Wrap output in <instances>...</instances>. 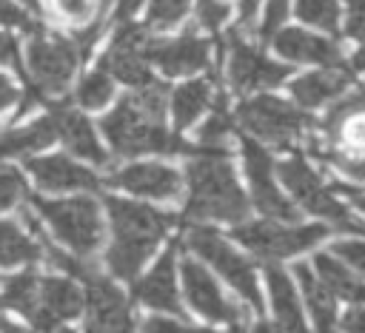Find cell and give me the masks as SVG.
<instances>
[{"mask_svg": "<svg viewBox=\"0 0 365 333\" xmlns=\"http://www.w3.org/2000/svg\"><path fill=\"white\" fill-rule=\"evenodd\" d=\"M0 305H3V299H0Z\"/></svg>", "mask_w": 365, "mask_h": 333, "instance_id": "53", "label": "cell"}, {"mask_svg": "<svg viewBox=\"0 0 365 333\" xmlns=\"http://www.w3.org/2000/svg\"><path fill=\"white\" fill-rule=\"evenodd\" d=\"M80 307H83V293L71 279L43 276L37 279V293L26 319L43 333H57L63 322L80 313Z\"/></svg>", "mask_w": 365, "mask_h": 333, "instance_id": "15", "label": "cell"}, {"mask_svg": "<svg viewBox=\"0 0 365 333\" xmlns=\"http://www.w3.org/2000/svg\"><path fill=\"white\" fill-rule=\"evenodd\" d=\"M211 94H214V83L211 77H197L188 80L182 85H177L171 91V114H174V125L182 131L188 128L208 105H211Z\"/></svg>", "mask_w": 365, "mask_h": 333, "instance_id": "27", "label": "cell"}, {"mask_svg": "<svg viewBox=\"0 0 365 333\" xmlns=\"http://www.w3.org/2000/svg\"><path fill=\"white\" fill-rule=\"evenodd\" d=\"M111 0H46V14L57 23H68L83 28L100 17H106Z\"/></svg>", "mask_w": 365, "mask_h": 333, "instance_id": "30", "label": "cell"}, {"mask_svg": "<svg viewBox=\"0 0 365 333\" xmlns=\"http://www.w3.org/2000/svg\"><path fill=\"white\" fill-rule=\"evenodd\" d=\"M274 48L291 63H308V65H339L342 63L339 46L334 40L311 34L305 28H279L274 34Z\"/></svg>", "mask_w": 365, "mask_h": 333, "instance_id": "21", "label": "cell"}, {"mask_svg": "<svg viewBox=\"0 0 365 333\" xmlns=\"http://www.w3.org/2000/svg\"><path fill=\"white\" fill-rule=\"evenodd\" d=\"M228 20L225 0H197V26L205 31H217Z\"/></svg>", "mask_w": 365, "mask_h": 333, "instance_id": "37", "label": "cell"}, {"mask_svg": "<svg viewBox=\"0 0 365 333\" xmlns=\"http://www.w3.org/2000/svg\"><path fill=\"white\" fill-rule=\"evenodd\" d=\"M20 97V91H17V85L6 77V74H0V111H6L14 100Z\"/></svg>", "mask_w": 365, "mask_h": 333, "instance_id": "46", "label": "cell"}, {"mask_svg": "<svg viewBox=\"0 0 365 333\" xmlns=\"http://www.w3.org/2000/svg\"><path fill=\"white\" fill-rule=\"evenodd\" d=\"M188 248L194 253H200L205 262H211L217 268V273L254 307V310H262V296H259V285H257V273H254V265L240 253L234 250L214 228L208 225H194L185 236Z\"/></svg>", "mask_w": 365, "mask_h": 333, "instance_id": "9", "label": "cell"}, {"mask_svg": "<svg viewBox=\"0 0 365 333\" xmlns=\"http://www.w3.org/2000/svg\"><path fill=\"white\" fill-rule=\"evenodd\" d=\"M294 273H297V279L302 285V293H305V302H308V310H311V319H314L317 333H339L334 296L322 287V282L317 279V273H311L308 265H297Z\"/></svg>", "mask_w": 365, "mask_h": 333, "instance_id": "28", "label": "cell"}, {"mask_svg": "<svg viewBox=\"0 0 365 333\" xmlns=\"http://www.w3.org/2000/svg\"><path fill=\"white\" fill-rule=\"evenodd\" d=\"M88 310H86V333H134L131 310L125 293L106 279L97 268L83 276Z\"/></svg>", "mask_w": 365, "mask_h": 333, "instance_id": "14", "label": "cell"}, {"mask_svg": "<svg viewBox=\"0 0 365 333\" xmlns=\"http://www.w3.org/2000/svg\"><path fill=\"white\" fill-rule=\"evenodd\" d=\"M342 191L351 196V202H354V205H359V208L365 211V194H359V191H351V188H342Z\"/></svg>", "mask_w": 365, "mask_h": 333, "instance_id": "51", "label": "cell"}, {"mask_svg": "<svg viewBox=\"0 0 365 333\" xmlns=\"http://www.w3.org/2000/svg\"><path fill=\"white\" fill-rule=\"evenodd\" d=\"M234 117L257 142H268L274 148L291 145L294 139L305 137V131L311 128L308 114H302L297 105L271 94H257L240 102Z\"/></svg>", "mask_w": 365, "mask_h": 333, "instance_id": "7", "label": "cell"}, {"mask_svg": "<svg viewBox=\"0 0 365 333\" xmlns=\"http://www.w3.org/2000/svg\"><path fill=\"white\" fill-rule=\"evenodd\" d=\"M328 228L322 225H279L271 222H237L234 239L245 245L257 259L265 265H277L279 259H288L299 250L314 248L319 239H325Z\"/></svg>", "mask_w": 365, "mask_h": 333, "instance_id": "8", "label": "cell"}, {"mask_svg": "<svg viewBox=\"0 0 365 333\" xmlns=\"http://www.w3.org/2000/svg\"><path fill=\"white\" fill-rule=\"evenodd\" d=\"M74 97H77V102H80L83 108L97 111V108H103V105L111 102V97H114V77L97 65L91 74H86V77L80 80Z\"/></svg>", "mask_w": 365, "mask_h": 333, "instance_id": "31", "label": "cell"}, {"mask_svg": "<svg viewBox=\"0 0 365 333\" xmlns=\"http://www.w3.org/2000/svg\"><path fill=\"white\" fill-rule=\"evenodd\" d=\"M80 48L74 40L48 34L34 28L26 43V77L29 88L40 94V100H57L66 94L74 68L80 63Z\"/></svg>", "mask_w": 365, "mask_h": 333, "instance_id": "4", "label": "cell"}, {"mask_svg": "<svg viewBox=\"0 0 365 333\" xmlns=\"http://www.w3.org/2000/svg\"><path fill=\"white\" fill-rule=\"evenodd\" d=\"M188 3L191 0H151L145 26L148 28H171V26H177L185 17Z\"/></svg>", "mask_w": 365, "mask_h": 333, "instance_id": "35", "label": "cell"}, {"mask_svg": "<svg viewBox=\"0 0 365 333\" xmlns=\"http://www.w3.org/2000/svg\"><path fill=\"white\" fill-rule=\"evenodd\" d=\"M345 333H365V305H354L342 319Z\"/></svg>", "mask_w": 365, "mask_h": 333, "instance_id": "45", "label": "cell"}, {"mask_svg": "<svg viewBox=\"0 0 365 333\" xmlns=\"http://www.w3.org/2000/svg\"><path fill=\"white\" fill-rule=\"evenodd\" d=\"M288 17V0H265V14H262V26L259 34L262 37H274L279 31V26Z\"/></svg>", "mask_w": 365, "mask_h": 333, "instance_id": "40", "label": "cell"}, {"mask_svg": "<svg viewBox=\"0 0 365 333\" xmlns=\"http://www.w3.org/2000/svg\"><path fill=\"white\" fill-rule=\"evenodd\" d=\"M0 65H20L17 57V40L6 31H0Z\"/></svg>", "mask_w": 365, "mask_h": 333, "instance_id": "44", "label": "cell"}, {"mask_svg": "<svg viewBox=\"0 0 365 333\" xmlns=\"http://www.w3.org/2000/svg\"><path fill=\"white\" fill-rule=\"evenodd\" d=\"M140 333H217V330H205V327H194L185 322H174L165 316H148L140 327Z\"/></svg>", "mask_w": 365, "mask_h": 333, "instance_id": "38", "label": "cell"}, {"mask_svg": "<svg viewBox=\"0 0 365 333\" xmlns=\"http://www.w3.org/2000/svg\"><path fill=\"white\" fill-rule=\"evenodd\" d=\"M54 122H57V137H63V142L68 145V151H74L83 159H91L94 165H108V154L100 145L91 122L86 120V114L74 111V108H54Z\"/></svg>", "mask_w": 365, "mask_h": 333, "instance_id": "23", "label": "cell"}, {"mask_svg": "<svg viewBox=\"0 0 365 333\" xmlns=\"http://www.w3.org/2000/svg\"><path fill=\"white\" fill-rule=\"evenodd\" d=\"M26 168L31 171L34 182L46 191H100V185H103V179L94 171L83 168L80 162H74L63 154L26 159Z\"/></svg>", "mask_w": 365, "mask_h": 333, "instance_id": "19", "label": "cell"}, {"mask_svg": "<svg viewBox=\"0 0 365 333\" xmlns=\"http://www.w3.org/2000/svg\"><path fill=\"white\" fill-rule=\"evenodd\" d=\"M143 54L151 65L163 68L168 77H182V74L208 68L211 43L194 31H185L180 37H148Z\"/></svg>", "mask_w": 365, "mask_h": 333, "instance_id": "16", "label": "cell"}, {"mask_svg": "<svg viewBox=\"0 0 365 333\" xmlns=\"http://www.w3.org/2000/svg\"><path fill=\"white\" fill-rule=\"evenodd\" d=\"M0 26H14V28H26L34 31V20L26 9H20L14 0H0Z\"/></svg>", "mask_w": 365, "mask_h": 333, "instance_id": "41", "label": "cell"}, {"mask_svg": "<svg viewBox=\"0 0 365 333\" xmlns=\"http://www.w3.org/2000/svg\"><path fill=\"white\" fill-rule=\"evenodd\" d=\"M26 179L17 168H0V211L14 208L20 199H26Z\"/></svg>", "mask_w": 365, "mask_h": 333, "instance_id": "36", "label": "cell"}, {"mask_svg": "<svg viewBox=\"0 0 365 333\" xmlns=\"http://www.w3.org/2000/svg\"><path fill=\"white\" fill-rule=\"evenodd\" d=\"M254 333H279V327L271 324V322H257L254 324Z\"/></svg>", "mask_w": 365, "mask_h": 333, "instance_id": "50", "label": "cell"}, {"mask_svg": "<svg viewBox=\"0 0 365 333\" xmlns=\"http://www.w3.org/2000/svg\"><path fill=\"white\" fill-rule=\"evenodd\" d=\"M140 3H143V0H120L117 9H114V17H117V20H128V14H134Z\"/></svg>", "mask_w": 365, "mask_h": 333, "instance_id": "48", "label": "cell"}, {"mask_svg": "<svg viewBox=\"0 0 365 333\" xmlns=\"http://www.w3.org/2000/svg\"><path fill=\"white\" fill-rule=\"evenodd\" d=\"M322 142L325 148H317V154L334 165L365 157V91H354L328 111L322 122Z\"/></svg>", "mask_w": 365, "mask_h": 333, "instance_id": "10", "label": "cell"}, {"mask_svg": "<svg viewBox=\"0 0 365 333\" xmlns=\"http://www.w3.org/2000/svg\"><path fill=\"white\" fill-rule=\"evenodd\" d=\"M279 179L302 205L308 213L325 219L331 231H348V233H365V225L354 216V211L334 196V191L317 176V171L302 159V157H288L279 162Z\"/></svg>", "mask_w": 365, "mask_h": 333, "instance_id": "6", "label": "cell"}, {"mask_svg": "<svg viewBox=\"0 0 365 333\" xmlns=\"http://www.w3.org/2000/svg\"><path fill=\"white\" fill-rule=\"evenodd\" d=\"M168 88L163 83H148L143 88H134V94L123 97L114 111L103 117V134L111 142L117 157H140V154H225L211 151L200 142H188L163 125Z\"/></svg>", "mask_w": 365, "mask_h": 333, "instance_id": "1", "label": "cell"}, {"mask_svg": "<svg viewBox=\"0 0 365 333\" xmlns=\"http://www.w3.org/2000/svg\"><path fill=\"white\" fill-rule=\"evenodd\" d=\"M354 80L348 65H322L319 71H311L299 80H294L291 94L302 108H319L331 100H339L342 91L348 88V83Z\"/></svg>", "mask_w": 365, "mask_h": 333, "instance_id": "22", "label": "cell"}, {"mask_svg": "<svg viewBox=\"0 0 365 333\" xmlns=\"http://www.w3.org/2000/svg\"><path fill=\"white\" fill-rule=\"evenodd\" d=\"M174 256H177V242L160 256V262L140 282H134V302L154 307L160 313H182V302L177 293Z\"/></svg>", "mask_w": 365, "mask_h": 333, "instance_id": "20", "label": "cell"}, {"mask_svg": "<svg viewBox=\"0 0 365 333\" xmlns=\"http://www.w3.org/2000/svg\"><path fill=\"white\" fill-rule=\"evenodd\" d=\"M231 125H234V120H231V114L225 108V97H217L208 120L197 131V142L205 145V148H211V151H225V137L231 134Z\"/></svg>", "mask_w": 365, "mask_h": 333, "instance_id": "32", "label": "cell"}, {"mask_svg": "<svg viewBox=\"0 0 365 333\" xmlns=\"http://www.w3.org/2000/svg\"><path fill=\"white\" fill-rule=\"evenodd\" d=\"M0 333H31V330H26V327H20V324H14L11 319H6V316H0Z\"/></svg>", "mask_w": 365, "mask_h": 333, "instance_id": "49", "label": "cell"}, {"mask_svg": "<svg viewBox=\"0 0 365 333\" xmlns=\"http://www.w3.org/2000/svg\"><path fill=\"white\" fill-rule=\"evenodd\" d=\"M106 208L111 213V248L106 250L108 270L123 282H137V273L160 245V239L174 225V213L157 211L151 205H140L123 196H106Z\"/></svg>", "mask_w": 365, "mask_h": 333, "instance_id": "2", "label": "cell"}, {"mask_svg": "<svg viewBox=\"0 0 365 333\" xmlns=\"http://www.w3.org/2000/svg\"><path fill=\"white\" fill-rule=\"evenodd\" d=\"M37 273L26 270V273H14L3 282V290H0V299L3 305L14 307L17 313H29L31 310V302H34V293H37Z\"/></svg>", "mask_w": 365, "mask_h": 333, "instance_id": "33", "label": "cell"}, {"mask_svg": "<svg viewBox=\"0 0 365 333\" xmlns=\"http://www.w3.org/2000/svg\"><path fill=\"white\" fill-rule=\"evenodd\" d=\"M331 250L336 259H342L345 265L356 268L365 276V239H345V242H336Z\"/></svg>", "mask_w": 365, "mask_h": 333, "instance_id": "39", "label": "cell"}, {"mask_svg": "<svg viewBox=\"0 0 365 333\" xmlns=\"http://www.w3.org/2000/svg\"><path fill=\"white\" fill-rule=\"evenodd\" d=\"M148 37H151L148 26H137L131 20H117V31L111 37L108 51L100 57V68L131 88H143V85L154 83V74L148 68L151 63L143 54Z\"/></svg>", "mask_w": 365, "mask_h": 333, "instance_id": "11", "label": "cell"}, {"mask_svg": "<svg viewBox=\"0 0 365 333\" xmlns=\"http://www.w3.org/2000/svg\"><path fill=\"white\" fill-rule=\"evenodd\" d=\"M31 208L51 225L54 236L71 248L77 256H91L103 242V219L100 208L91 196L71 199H43L31 196Z\"/></svg>", "mask_w": 365, "mask_h": 333, "instance_id": "5", "label": "cell"}, {"mask_svg": "<svg viewBox=\"0 0 365 333\" xmlns=\"http://www.w3.org/2000/svg\"><path fill=\"white\" fill-rule=\"evenodd\" d=\"M348 37L365 43V0L348 3Z\"/></svg>", "mask_w": 365, "mask_h": 333, "instance_id": "42", "label": "cell"}, {"mask_svg": "<svg viewBox=\"0 0 365 333\" xmlns=\"http://www.w3.org/2000/svg\"><path fill=\"white\" fill-rule=\"evenodd\" d=\"M268 290H271V307H274V319H277L279 333H308L294 282L277 265H268Z\"/></svg>", "mask_w": 365, "mask_h": 333, "instance_id": "24", "label": "cell"}, {"mask_svg": "<svg viewBox=\"0 0 365 333\" xmlns=\"http://www.w3.org/2000/svg\"><path fill=\"white\" fill-rule=\"evenodd\" d=\"M297 17L334 34L339 28V0H297Z\"/></svg>", "mask_w": 365, "mask_h": 333, "instance_id": "34", "label": "cell"}, {"mask_svg": "<svg viewBox=\"0 0 365 333\" xmlns=\"http://www.w3.org/2000/svg\"><path fill=\"white\" fill-rule=\"evenodd\" d=\"M37 259H43L37 239H31L17 222L0 219V268L31 265Z\"/></svg>", "mask_w": 365, "mask_h": 333, "instance_id": "29", "label": "cell"}, {"mask_svg": "<svg viewBox=\"0 0 365 333\" xmlns=\"http://www.w3.org/2000/svg\"><path fill=\"white\" fill-rule=\"evenodd\" d=\"M57 139V122H54V114L48 117H40L34 120L31 125L26 128H11V131H3L0 134V159H9V157H29L46 145H51Z\"/></svg>", "mask_w": 365, "mask_h": 333, "instance_id": "25", "label": "cell"}, {"mask_svg": "<svg viewBox=\"0 0 365 333\" xmlns=\"http://www.w3.org/2000/svg\"><path fill=\"white\" fill-rule=\"evenodd\" d=\"M185 185H188L185 216L234 222V225L248 216V199L225 154L194 157L185 171Z\"/></svg>", "mask_w": 365, "mask_h": 333, "instance_id": "3", "label": "cell"}, {"mask_svg": "<svg viewBox=\"0 0 365 333\" xmlns=\"http://www.w3.org/2000/svg\"><path fill=\"white\" fill-rule=\"evenodd\" d=\"M314 268H317V279L334 299L365 305V285L348 270V265H342V259H336L334 253H317Z\"/></svg>", "mask_w": 365, "mask_h": 333, "instance_id": "26", "label": "cell"}, {"mask_svg": "<svg viewBox=\"0 0 365 333\" xmlns=\"http://www.w3.org/2000/svg\"><path fill=\"white\" fill-rule=\"evenodd\" d=\"M240 151L245 162V174L251 182V199L259 213L277 222H297L299 211L291 205V199L277 188L274 182V162L268 151L254 139V137H240Z\"/></svg>", "mask_w": 365, "mask_h": 333, "instance_id": "13", "label": "cell"}, {"mask_svg": "<svg viewBox=\"0 0 365 333\" xmlns=\"http://www.w3.org/2000/svg\"><path fill=\"white\" fill-rule=\"evenodd\" d=\"M108 185L145 199H177L182 191V176L180 171L163 162H131L111 171Z\"/></svg>", "mask_w": 365, "mask_h": 333, "instance_id": "18", "label": "cell"}, {"mask_svg": "<svg viewBox=\"0 0 365 333\" xmlns=\"http://www.w3.org/2000/svg\"><path fill=\"white\" fill-rule=\"evenodd\" d=\"M336 168H339L342 174H348L351 179L365 182V157H362V159H354V162H339Z\"/></svg>", "mask_w": 365, "mask_h": 333, "instance_id": "47", "label": "cell"}, {"mask_svg": "<svg viewBox=\"0 0 365 333\" xmlns=\"http://www.w3.org/2000/svg\"><path fill=\"white\" fill-rule=\"evenodd\" d=\"M182 287H185L188 305H191L200 316H205V319H211V322H225V324H231V327H237V330L242 327L245 313H242L234 302H228V299L222 296L220 285L214 282V276H211L200 262L182 259Z\"/></svg>", "mask_w": 365, "mask_h": 333, "instance_id": "17", "label": "cell"}, {"mask_svg": "<svg viewBox=\"0 0 365 333\" xmlns=\"http://www.w3.org/2000/svg\"><path fill=\"white\" fill-rule=\"evenodd\" d=\"M259 3L262 0H240V17H237V31L240 34H245L254 26V17L259 11Z\"/></svg>", "mask_w": 365, "mask_h": 333, "instance_id": "43", "label": "cell"}, {"mask_svg": "<svg viewBox=\"0 0 365 333\" xmlns=\"http://www.w3.org/2000/svg\"><path fill=\"white\" fill-rule=\"evenodd\" d=\"M225 51H228V83L234 91L240 94H251V91H265L279 85L291 68L282 63L268 60L259 48H254L237 28L228 31L225 37Z\"/></svg>", "mask_w": 365, "mask_h": 333, "instance_id": "12", "label": "cell"}, {"mask_svg": "<svg viewBox=\"0 0 365 333\" xmlns=\"http://www.w3.org/2000/svg\"><path fill=\"white\" fill-rule=\"evenodd\" d=\"M57 333H71V330H63V327H60V330H57Z\"/></svg>", "mask_w": 365, "mask_h": 333, "instance_id": "52", "label": "cell"}]
</instances>
